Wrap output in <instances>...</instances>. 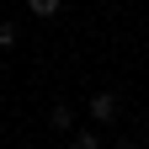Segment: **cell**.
<instances>
[{
    "label": "cell",
    "mask_w": 149,
    "mask_h": 149,
    "mask_svg": "<svg viewBox=\"0 0 149 149\" xmlns=\"http://www.w3.org/2000/svg\"><path fill=\"white\" fill-rule=\"evenodd\" d=\"M69 149H101V139H96V133H74Z\"/></svg>",
    "instance_id": "277c9868"
},
{
    "label": "cell",
    "mask_w": 149,
    "mask_h": 149,
    "mask_svg": "<svg viewBox=\"0 0 149 149\" xmlns=\"http://www.w3.org/2000/svg\"><path fill=\"white\" fill-rule=\"evenodd\" d=\"M48 123L59 128V133H69V128H74V107H69V101H59V107L48 112Z\"/></svg>",
    "instance_id": "7a4b0ae2"
},
{
    "label": "cell",
    "mask_w": 149,
    "mask_h": 149,
    "mask_svg": "<svg viewBox=\"0 0 149 149\" xmlns=\"http://www.w3.org/2000/svg\"><path fill=\"white\" fill-rule=\"evenodd\" d=\"M117 96H112V91H96V96H91V117H96V123H112V117H117Z\"/></svg>",
    "instance_id": "6da1fadb"
},
{
    "label": "cell",
    "mask_w": 149,
    "mask_h": 149,
    "mask_svg": "<svg viewBox=\"0 0 149 149\" xmlns=\"http://www.w3.org/2000/svg\"><path fill=\"white\" fill-rule=\"evenodd\" d=\"M11 43H16V27H11V22H0V48H11Z\"/></svg>",
    "instance_id": "5b68a950"
},
{
    "label": "cell",
    "mask_w": 149,
    "mask_h": 149,
    "mask_svg": "<svg viewBox=\"0 0 149 149\" xmlns=\"http://www.w3.org/2000/svg\"><path fill=\"white\" fill-rule=\"evenodd\" d=\"M59 6H64V0H27V11L37 16V22H48V16H59Z\"/></svg>",
    "instance_id": "3957f363"
}]
</instances>
